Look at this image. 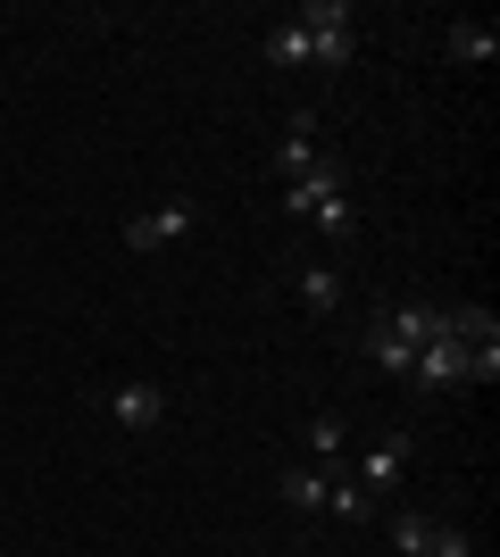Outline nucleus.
<instances>
[{
    "label": "nucleus",
    "instance_id": "f257e3e1",
    "mask_svg": "<svg viewBox=\"0 0 500 557\" xmlns=\"http://www.w3.org/2000/svg\"><path fill=\"white\" fill-rule=\"evenodd\" d=\"M200 225V200H184V191H175V200H159V209H143V216H125V250H175V242H184V233Z\"/></svg>",
    "mask_w": 500,
    "mask_h": 557
},
{
    "label": "nucleus",
    "instance_id": "f03ea898",
    "mask_svg": "<svg viewBox=\"0 0 500 557\" xmlns=\"http://www.w3.org/2000/svg\"><path fill=\"white\" fill-rule=\"evenodd\" d=\"M100 399H109V417H118L125 433H159V424H167V392H159V383H143V374L109 383Z\"/></svg>",
    "mask_w": 500,
    "mask_h": 557
},
{
    "label": "nucleus",
    "instance_id": "7ed1b4c3",
    "mask_svg": "<svg viewBox=\"0 0 500 557\" xmlns=\"http://www.w3.org/2000/svg\"><path fill=\"white\" fill-rule=\"evenodd\" d=\"M342 474H351V483L367 491V499H383V491H401V474H408V433H383V442L367 449L358 466H342Z\"/></svg>",
    "mask_w": 500,
    "mask_h": 557
},
{
    "label": "nucleus",
    "instance_id": "20e7f679",
    "mask_svg": "<svg viewBox=\"0 0 500 557\" xmlns=\"http://www.w3.org/2000/svg\"><path fill=\"white\" fill-rule=\"evenodd\" d=\"M358 358H367L376 374H392V383H408V367H417V349H408L401 333L383 325V317H367V333H358Z\"/></svg>",
    "mask_w": 500,
    "mask_h": 557
},
{
    "label": "nucleus",
    "instance_id": "39448f33",
    "mask_svg": "<svg viewBox=\"0 0 500 557\" xmlns=\"http://www.w3.org/2000/svg\"><path fill=\"white\" fill-rule=\"evenodd\" d=\"M442 50H451L459 67H492V59H500V25H484V17H459L451 34H442Z\"/></svg>",
    "mask_w": 500,
    "mask_h": 557
},
{
    "label": "nucleus",
    "instance_id": "423d86ee",
    "mask_svg": "<svg viewBox=\"0 0 500 557\" xmlns=\"http://www.w3.org/2000/svg\"><path fill=\"white\" fill-rule=\"evenodd\" d=\"M333 191H342V166L333 159H317L309 175H301V184H284V216H317L333 200Z\"/></svg>",
    "mask_w": 500,
    "mask_h": 557
},
{
    "label": "nucleus",
    "instance_id": "0eeeda50",
    "mask_svg": "<svg viewBox=\"0 0 500 557\" xmlns=\"http://www.w3.org/2000/svg\"><path fill=\"white\" fill-rule=\"evenodd\" d=\"M276 491H284V508H301V516H326V491H333V474H326V466H284V474H276Z\"/></svg>",
    "mask_w": 500,
    "mask_h": 557
},
{
    "label": "nucleus",
    "instance_id": "6e6552de",
    "mask_svg": "<svg viewBox=\"0 0 500 557\" xmlns=\"http://www.w3.org/2000/svg\"><path fill=\"white\" fill-rule=\"evenodd\" d=\"M292 292H301V308H309V317H333V308H342V267H326V258H317V267H301V275H292Z\"/></svg>",
    "mask_w": 500,
    "mask_h": 557
},
{
    "label": "nucleus",
    "instance_id": "1a4fd4ad",
    "mask_svg": "<svg viewBox=\"0 0 500 557\" xmlns=\"http://www.w3.org/2000/svg\"><path fill=\"white\" fill-rule=\"evenodd\" d=\"M301 442H309V458L333 466V474L351 466V433H342V417H309V424H301Z\"/></svg>",
    "mask_w": 500,
    "mask_h": 557
},
{
    "label": "nucleus",
    "instance_id": "9d476101",
    "mask_svg": "<svg viewBox=\"0 0 500 557\" xmlns=\"http://www.w3.org/2000/svg\"><path fill=\"white\" fill-rule=\"evenodd\" d=\"M351 50H358V25H326V34H309V67H351Z\"/></svg>",
    "mask_w": 500,
    "mask_h": 557
},
{
    "label": "nucleus",
    "instance_id": "9b49d317",
    "mask_svg": "<svg viewBox=\"0 0 500 557\" xmlns=\"http://www.w3.org/2000/svg\"><path fill=\"white\" fill-rule=\"evenodd\" d=\"M326 516H333V524H367V516H376V499H367V491H358L351 474H333V491H326Z\"/></svg>",
    "mask_w": 500,
    "mask_h": 557
},
{
    "label": "nucleus",
    "instance_id": "f8f14e48",
    "mask_svg": "<svg viewBox=\"0 0 500 557\" xmlns=\"http://www.w3.org/2000/svg\"><path fill=\"white\" fill-rule=\"evenodd\" d=\"M259 50H267V67H309V34H301V25H292V17L276 25V34H267Z\"/></svg>",
    "mask_w": 500,
    "mask_h": 557
},
{
    "label": "nucleus",
    "instance_id": "ddd939ff",
    "mask_svg": "<svg viewBox=\"0 0 500 557\" xmlns=\"http://www.w3.org/2000/svg\"><path fill=\"white\" fill-rule=\"evenodd\" d=\"M309 225L326 233V242H351V233H358V216H351V191H333V200H326V209L309 216Z\"/></svg>",
    "mask_w": 500,
    "mask_h": 557
},
{
    "label": "nucleus",
    "instance_id": "4468645a",
    "mask_svg": "<svg viewBox=\"0 0 500 557\" xmlns=\"http://www.w3.org/2000/svg\"><path fill=\"white\" fill-rule=\"evenodd\" d=\"M434 533H442L434 516H392V541H401V557H426V549H434Z\"/></svg>",
    "mask_w": 500,
    "mask_h": 557
},
{
    "label": "nucleus",
    "instance_id": "2eb2a0df",
    "mask_svg": "<svg viewBox=\"0 0 500 557\" xmlns=\"http://www.w3.org/2000/svg\"><path fill=\"white\" fill-rule=\"evenodd\" d=\"M292 25H301V34H326V25H358V17H351V0H309Z\"/></svg>",
    "mask_w": 500,
    "mask_h": 557
},
{
    "label": "nucleus",
    "instance_id": "dca6fc26",
    "mask_svg": "<svg viewBox=\"0 0 500 557\" xmlns=\"http://www.w3.org/2000/svg\"><path fill=\"white\" fill-rule=\"evenodd\" d=\"M426 557H476V541H467V533H451V524H442V533H434V549Z\"/></svg>",
    "mask_w": 500,
    "mask_h": 557
}]
</instances>
